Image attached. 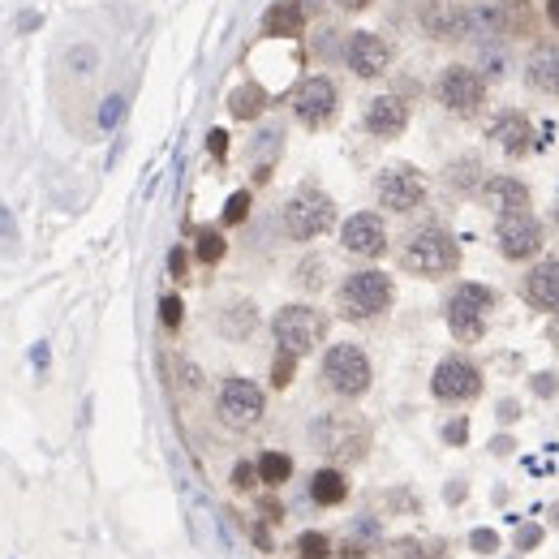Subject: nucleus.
<instances>
[{"label":"nucleus","mask_w":559,"mask_h":559,"mask_svg":"<svg viewBox=\"0 0 559 559\" xmlns=\"http://www.w3.org/2000/svg\"><path fill=\"white\" fill-rule=\"evenodd\" d=\"M400 267L422 280H444L461 267V241L444 224H422L400 250Z\"/></svg>","instance_id":"f257e3e1"},{"label":"nucleus","mask_w":559,"mask_h":559,"mask_svg":"<svg viewBox=\"0 0 559 559\" xmlns=\"http://www.w3.org/2000/svg\"><path fill=\"white\" fill-rule=\"evenodd\" d=\"M319 378H323V387H328L331 396H340V400H358V396L370 392V383H375V366H370V358H366L362 345L340 340V345H331L328 353H323Z\"/></svg>","instance_id":"f03ea898"},{"label":"nucleus","mask_w":559,"mask_h":559,"mask_svg":"<svg viewBox=\"0 0 559 559\" xmlns=\"http://www.w3.org/2000/svg\"><path fill=\"white\" fill-rule=\"evenodd\" d=\"M340 314L353 319V323H362V319H378L383 310H392L396 301V284L387 271H378V267H366V271H353L345 276L340 284Z\"/></svg>","instance_id":"7ed1b4c3"},{"label":"nucleus","mask_w":559,"mask_h":559,"mask_svg":"<svg viewBox=\"0 0 559 559\" xmlns=\"http://www.w3.org/2000/svg\"><path fill=\"white\" fill-rule=\"evenodd\" d=\"M271 336H276V345L284 348V353L306 358V353H314V348L323 345V336H328V314L293 301V306L276 310V319H271Z\"/></svg>","instance_id":"20e7f679"},{"label":"nucleus","mask_w":559,"mask_h":559,"mask_svg":"<svg viewBox=\"0 0 559 559\" xmlns=\"http://www.w3.org/2000/svg\"><path fill=\"white\" fill-rule=\"evenodd\" d=\"M435 95H439V103H444L452 116H461V121H474V116H482V108H486L491 83H486V78H482L474 65L456 61V65H447L444 74H439V83H435Z\"/></svg>","instance_id":"39448f33"},{"label":"nucleus","mask_w":559,"mask_h":559,"mask_svg":"<svg viewBox=\"0 0 559 559\" xmlns=\"http://www.w3.org/2000/svg\"><path fill=\"white\" fill-rule=\"evenodd\" d=\"M336 229V202L314 185H301L289 202H284V232L293 241H314L323 232Z\"/></svg>","instance_id":"423d86ee"},{"label":"nucleus","mask_w":559,"mask_h":559,"mask_svg":"<svg viewBox=\"0 0 559 559\" xmlns=\"http://www.w3.org/2000/svg\"><path fill=\"white\" fill-rule=\"evenodd\" d=\"M310 435H314V447L328 452V456H336L340 465L362 461L366 447H370V430H366V422L353 417V413H323V417L314 422Z\"/></svg>","instance_id":"0eeeda50"},{"label":"nucleus","mask_w":559,"mask_h":559,"mask_svg":"<svg viewBox=\"0 0 559 559\" xmlns=\"http://www.w3.org/2000/svg\"><path fill=\"white\" fill-rule=\"evenodd\" d=\"M215 413L229 430H250L263 422L267 413V392L254 383V378H241V375H229L220 383V396H215Z\"/></svg>","instance_id":"6e6552de"},{"label":"nucleus","mask_w":559,"mask_h":559,"mask_svg":"<svg viewBox=\"0 0 559 559\" xmlns=\"http://www.w3.org/2000/svg\"><path fill=\"white\" fill-rule=\"evenodd\" d=\"M495 246L508 263H529L546 246V229L534 211H504L495 215Z\"/></svg>","instance_id":"1a4fd4ad"},{"label":"nucleus","mask_w":559,"mask_h":559,"mask_svg":"<svg viewBox=\"0 0 559 559\" xmlns=\"http://www.w3.org/2000/svg\"><path fill=\"white\" fill-rule=\"evenodd\" d=\"M495 306V293L486 284H461L456 293L447 297V328L461 345H474L486 331V310Z\"/></svg>","instance_id":"9d476101"},{"label":"nucleus","mask_w":559,"mask_h":559,"mask_svg":"<svg viewBox=\"0 0 559 559\" xmlns=\"http://www.w3.org/2000/svg\"><path fill=\"white\" fill-rule=\"evenodd\" d=\"M340 113V86L331 83L328 74H310L293 86V116L306 130H323Z\"/></svg>","instance_id":"9b49d317"},{"label":"nucleus","mask_w":559,"mask_h":559,"mask_svg":"<svg viewBox=\"0 0 559 559\" xmlns=\"http://www.w3.org/2000/svg\"><path fill=\"white\" fill-rule=\"evenodd\" d=\"M375 198L383 211L392 215H409L427 202V177L409 164H396V168H383L375 181Z\"/></svg>","instance_id":"f8f14e48"},{"label":"nucleus","mask_w":559,"mask_h":559,"mask_svg":"<svg viewBox=\"0 0 559 559\" xmlns=\"http://www.w3.org/2000/svg\"><path fill=\"white\" fill-rule=\"evenodd\" d=\"M417 26L435 44H469V5L461 0H417Z\"/></svg>","instance_id":"ddd939ff"},{"label":"nucleus","mask_w":559,"mask_h":559,"mask_svg":"<svg viewBox=\"0 0 559 559\" xmlns=\"http://www.w3.org/2000/svg\"><path fill=\"white\" fill-rule=\"evenodd\" d=\"M430 392H435V400H444V405H469V400L482 396V370L469 358L452 353V358H444V362L435 366Z\"/></svg>","instance_id":"4468645a"},{"label":"nucleus","mask_w":559,"mask_h":559,"mask_svg":"<svg viewBox=\"0 0 559 559\" xmlns=\"http://www.w3.org/2000/svg\"><path fill=\"white\" fill-rule=\"evenodd\" d=\"M345 65L353 69V78H383L392 69V44L375 31H353L345 39Z\"/></svg>","instance_id":"2eb2a0df"},{"label":"nucleus","mask_w":559,"mask_h":559,"mask_svg":"<svg viewBox=\"0 0 559 559\" xmlns=\"http://www.w3.org/2000/svg\"><path fill=\"white\" fill-rule=\"evenodd\" d=\"M340 246H345L348 254H358V259L387 254V224H383V215H375V211L348 215L345 224H340Z\"/></svg>","instance_id":"dca6fc26"},{"label":"nucleus","mask_w":559,"mask_h":559,"mask_svg":"<svg viewBox=\"0 0 559 559\" xmlns=\"http://www.w3.org/2000/svg\"><path fill=\"white\" fill-rule=\"evenodd\" d=\"M521 78L534 95H559V44H534L521 65Z\"/></svg>","instance_id":"f3484780"},{"label":"nucleus","mask_w":559,"mask_h":559,"mask_svg":"<svg viewBox=\"0 0 559 559\" xmlns=\"http://www.w3.org/2000/svg\"><path fill=\"white\" fill-rule=\"evenodd\" d=\"M477 198H482V207H491L495 215L504 211H529V185L521 181V177H508V172H495V177H486L482 181V190H477Z\"/></svg>","instance_id":"a211bd4d"},{"label":"nucleus","mask_w":559,"mask_h":559,"mask_svg":"<svg viewBox=\"0 0 559 559\" xmlns=\"http://www.w3.org/2000/svg\"><path fill=\"white\" fill-rule=\"evenodd\" d=\"M366 130L375 133V138H400V133L409 130V103L400 95H375L366 103Z\"/></svg>","instance_id":"6ab92c4d"},{"label":"nucleus","mask_w":559,"mask_h":559,"mask_svg":"<svg viewBox=\"0 0 559 559\" xmlns=\"http://www.w3.org/2000/svg\"><path fill=\"white\" fill-rule=\"evenodd\" d=\"M469 44H508V22H504V0H474L469 5Z\"/></svg>","instance_id":"aec40b11"},{"label":"nucleus","mask_w":559,"mask_h":559,"mask_svg":"<svg viewBox=\"0 0 559 559\" xmlns=\"http://www.w3.org/2000/svg\"><path fill=\"white\" fill-rule=\"evenodd\" d=\"M521 293H525V301L534 310L559 314V259H543V263L529 267Z\"/></svg>","instance_id":"412c9836"},{"label":"nucleus","mask_w":559,"mask_h":559,"mask_svg":"<svg viewBox=\"0 0 559 559\" xmlns=\"http://www.w3.org/2000/svg\"><path fill=\"white\" fill-rule=\"evenodd\" d=\"M486 138H491L495 147L508 151L512 160H521V155L534 147V125H529L525 113H516V108H512V113H499V116H495V121H491V133H486Z\"/></svg>","instance_id":"4be33fe9"},{"label":"nucleus","mask_w":559,"mask_h":559,"mask_svg":"<svg viewBox=\"0 0 559 559\" xmlns=\"http://www.w3.org/2000/svg\"><path fill=\"white\" fill-rule=\"evenodd\" d=\"M301 31H306V9H301V0H276L263 14V34H271V39H297Z\"/></svg>","instance_id":"5701e85b"},{"label":"nucleus","mask_w":559,"mask_h":559,"mask_svg":"<svg viewBox=\"0 0 559 559\" xmlns=\"http://www.w3.org/2000/svg\"><path fill=\"white\" fill-rule=\"evenodd\" d=\"M267 103H271V95H267V86H259V83H241L229 91L232 121H259V116L267 113Z\"/></svg>","instance_id":"b1692460"},{"label":"nucleus","mask_w":559,"mask_h":559,"mask_svg":"<svg viewBox=\"0 0 559 559\" xmlns=\"http://www.w3.org/2000/svg\"><path fill=\"white\" fill-rule=\"evenodd\" d=\"M310 499L319 504V508H336V504H345V499H348V477H345V469H336V465L319 469V474L310 477Z\"/></svg>","instance_id":"393cba45"},{"label":"nucleus","mask_w":559,"mask_h":559,"mask_svg":"<svg viewBox=\"0 0 559 559\" xmlns=\"http://www.w3.org/2000/svg\"><path fill=\"white\" fill-rule=\"evenodd\" d=\"M482 172H486V168H482V160H477V155H456V160L444 168V181L452 185L461 198H469V194H477V190H482V181H486Z\"/></svg>","instance_id":"a878e982"},{"label":"nucleus","mask_w":559,"mask_h":559,"mask_svg":"<svg viewBox=\"0 0 559 559\" xmlns=\"http://www.w3.org/2000/svg\"><path fill=\"white\" fill-rule=\"evenodd\" d=\"M215 328H220V336H229V340H246L250 331L259 328V310H254L250 301H232V306L220 310Z\"/></svg>","instance_id":"bb28decb"},{"label":"nucleus","mask_w":559,"mask_h":559,"mask_svg":"<svg viewBox=\"0 0 559 559\" xmlns=\"http://www.w3.org/2000/svg\"><path fill=\"white\" fill-rule=\"evenodd\" d=\"M504 22H508V44L512 39H529V34L538 31L534 0H504Z\"/></svg>","instance_id":"cd10ccee"},{"label":"nucleus","mask_w":559,"mask_h":559,"mask_svg":"<svg viewBox=\"0 0 559 559\" xmlns=\"http://www.w3.org/2000/svg\"><path fill=\"white\" fill-rule=\"evenodd\" d=\"M474 69L491 83V78H504L512 69V56H508V44H486V48H477L474 56Z\"/></svg>","instance_id":"c85d7f7f"},{"label":"nucleus","mask_w":559,"mask_h":559,"mask_svg":"<svg viewBox=\"0 0 559 559\" xmlns=\"http://www.w3.org/2000/svg\"><path fill=\"white\" fill-rule=\"evenodd\" d=\"M254 469H259V482H267V486H284V482L293 477V456H289V452H263Z\"/></svg>","instance_id":"c756f323"},{"label":"nucleus","mask_w":559,"mask_h":559,"mask_svg":"<svg viewBox=\"0 0 559 559\" xmlns=\"http://www.w3.org/2000/svg\"><path fill=\"white\" fill-rule=\"evenodd\" d=\"M224 254H229L224 232H220V229H198V237H194V259H198V263L215 267L220 259H224Z\"/></svg>","instance_id":"7c9ffc66"},{"label":"nucleus","mask_w":559,"mask_h":559,"mask_svg":"<svg viewBox=\"0 0 559 559\" xmlns=\"http://www.w3.org/2000/svg\"><path fill=\"white\" fill-rule=\"evenodd\" d=\"M293 551L301 559H331V538L328 534H319V529H306V534H297Z\"/></svg>","instance_id":"2f4dec72"},{"label":"nucleus","mask_w":559,"mask_h":559,"mask_svg":"<svg viewBox=\"0 0 559 559\" xmlns=\"http://www.w3.org/2000/svg\"><path fill=\"white\" fill-rule=\"evenodd\" d=\"M65 69H74V74H95L99 69V48L95 44H74V48L65 52Z\"/></svg>","instance_id":"473e14b6"},{"label":"nucleus","mask_w":559,"mask_h":559,"mask_svg":"<svg viewBox=\"0 0 559 559\" xmlns=\"http://www.w3.org/2000/svg\"><path fill=\"white\" fill-rule=\"evenodd\" d=\"M293 375H297V358L280 348L276 362H271V387H289V383H293Z\"/></svg>","instance_id":"72a5a7b5"},{"label":"nucleus","mask_w":559,"mask_h":559,"mask_svg":"<svg viewBox=\"0 0 559 559\" xmlns=\"http://www.w3.org/2000/svg\"><path fill=\"white\" fill-rule=\"evenodd\" d=\"M181 319H185L181 297H177V293H168L164 301H160V323H164L168 331H177V328H181Z\"/></svg>","instance_id":"f704fd0d"},{"label":"nucleus","mask_w":559,"mask_h":559,"mask_svg":"<svg viewBox=\"0 0 559 559\" xmlns=\"http://www.w3.org/2000/svg\"><path fill=\"white\" fill-rule=\"evenodd\" d=\"M323 276H328V263H323V259H306V263L297 267V280H301L306 289H323Z\"/></svg>","instance_id":"c9c22d12"},{"label":"nucleus","mask_w":559,"mask_h":559,"mask_svg":"<svg viewBox=\"0 0 559 559\" xmlns=\"http://www.w3.org/2000/svg\"><path fill=\"white\" fill-rule=\"evenodd\" d=\"M246 215H250V194L237 190V194L224 202V224H246Z\"/></svg>","instance_id":"e433bc0d"},{"label":"nucleus","mask_w":559,"mask_h":559,"mask_svg":"<svg viewBox=\"0 0 559 559\" xmlns=\"http://www.w3.org/2000/svg\"><path fill=\"white\" fill-rule=\"evenodd\" d=\"M529 387H534V396H555L559 392V375H551V370H543V375H534L529 378Z\"/></svg>","instance_id":"4c0bfd02"},{"label":"nucleus","mask_w":559,"mask_h":559,"mask_svg":"<svg viewBox=\"0 0 559 559\" xmlns=\"http://www.w3.org/2000/svg\"><path fill=\"white\" fill-rule=\"evenodd\" d=\"M469 543H474L477 555H491L495 546H499V534H495V529H474V538H469Z\"/></svg>","instance_id":"58836bf2"},{"label":"nucleus","mask_w":559,"mask_h":559,"mask_svg":"<svg viewBox=\"0 0 559 559\" xmlns=\"http://www.w3.org/2000/svg\"><path fill=\"white\" fill-rule=\"evenodd\" d=\"M254 477H259V469H254L250 461H241L237 469H232V486H237V491H250V486H254Z\"/></svg>","instance_id":"ea45409f"},{"label":"nucleus","mask_w":559,"mask_h":559,"mask_svg":"<svg viewBox=\"0 0 559 559\" xmlns=\"http://www.w3.org/2000/svg\"><path fill=\"white\" fill-rule=\"evenodd\" d=\"M168 271H172V280H185V271H190V259H185V250H181V246L168 254Z\"/></svg>","instance_id":"a19ab883"},{"label":"nucleus","mask_w":559,"mask_h":559,"mask_svg":"<svg viewBox=\"0 0 559 559\" xmlns=\"http://www.w3.org/2000/svg\"><path fill=\"white\" fill-rule=\"evenodd\" d=\"M207 147H211L215 160H224V155H229V133H224V130H211V133H207Z\"/></svg>","instance_id":"79ce46f5"},{"label":"nucleus","mask_w":559,"mask_h":559,"mask_svg":"<svg viewBox=\"0 0 559 559\" xmlns=\"http://www.w3.org/2000/svg\"><path fill=\"white\" fill-rule=\"evenodd\" d=\"M396 559H435V555H430V551H422L417 543H400V546H396Z\"/></svg>","instance_id":"37998d69"},{"label":"nucleus","mask_w":559,"mask_h":559,"mask_svg":"<svg viewBox=\"0 0 559 559\" xmlns=\"http://www.w3.org/2000/svg\"><path fill=\"white\" fill-rule=\"evenodd\" d=\"M538 538H543V525H525V529H521V538H516V546H521V551H529Z\"/></svg>","instance_id":"c03bdc74"},{"label":"nucleus","mask_w":559,"mask_h":559,"mask_svg":"<svg viewBox=\"0 0 559 559\" xmlns=\"http://www.w3.org/2000/svg\"><path fill=\"white\" fill-rule=\"evenodd\" d=\"M499 417H504V422H516V417H521V405H516V400H504V405H499Z\"/></svg>","instance_id":"a18cd8bd"},{"label":"nucleus","mask_w":559,"mask_h":559,"mask_svg":"<svg viewBox=\"0 0 559 559\" xmlns=\"http://www.w3.org/2000/svg\"><path fill=\"white\" fill-rule=\"evenodd\" d=\"M543 14H546V22L559 31V0H543Z\"/></svg>","instance_id":"49530a36"},{"label":"nucleus","mask_w":559,"mask_h":559,"mask_svg":"<svg viewBox=\"0 0 559 559\" xmlns=\"http://www.w3.org/2000/svg\"><path fill=\"white\" fill-rule=\"evenodd\" d=\"M444 435H447V444H465V422H452Z\"/></svg>","instance_id":"de8ad7c7"},{"label":"nucleus","mask_w":559,"mask_h":559,"mask_svg":"<svg viewBox=\"0 0 559 559\" xmlns=\"http://www.w3.org/2000/svg\"><path fill=\"white\" fill-rule=\"evenodd\" d=\"M0 241H17V232H14V224L5 220V211H0Z\"/></svg>","instance_id":"09e8293b"},{"label":"nucleus","mask_w":559,"mask_h":559,"mask_svg":"<svg viewBox=\"0 0 559 559\" xmlns=\"http://www.w3.org/2000/svg\"><path fill=\"white\" fill-rule=\"evenodd\" d=\"M340 5H345V9H353V14H358V9H366L370 0H340Z\"/></svg>","instance_id":"8fccbe9b"},{"label":"nucleus","mask_w":559,"mask_h":559,"mask_svg":"<svg viewBox=\"0 0 559 559\" xmlns=\"http://www.w3.org/2000/svg\"><path fill=\"white\" fill-rule=\"evenodd\" d=\"M551 345H559V314H555V323H551Z\"/></svg>","instance_id":"3c124183"},{"label":"nucleus","mask_w":559,"mask_h":559,"mask_svg":"<svg viewBox=\"0 0 559 559\" xmlns=\"http://www.w3.org/2000/svg\"><path fill=\"white\" fill-rule=\"evenodd\" d=\"M555 224H559V202H555Z\"/></svg>","instance_id":"603ef678"}]
</instances>
